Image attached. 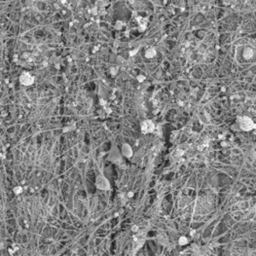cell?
<instances>
[{"label": "cell", "mask_w": 256, "mask_h": 256, "mask_svg": "<svg viewBox=\"0 0 256 256\" xmlns=\"http://www.w3.org/2000/svg\"><path fill=\"white\" fill-rule=\"evenodd\" d=\"M188 243V240L186 239L185 237H181L179 239V244H181V246H184V244H187Z\"/></svg>", "instance_id": "obj_6"}, {"label": "cell", "mask_w": 256, "mask_h": 256, "mask_svg": "<svg viewBox=\"0 0 256 256\" xmlns=\"http://www.w3.org/2000/svg\"><path fill=\"white\" fill-rule=\"evenodd\" d=\"M155 56V51L154 50H149L146 52V57H153Z\"/></svg>", "instance_id": "obj_7"}, {"label": "cell", "mask_w": 256, "mask_h": 256, "mask_svg": "<svg viewBox=\"0 0 256 256\" xmlns=\"http://www.w3.org/2000/svg\"><path fill=\"white\" fill-rule=\"evenodd\" d=\"M97 179H99L100 181H102V183L99 182V181H96V185H97V187H99V189H108L109 184H108V182H107V180H106L105 177H103V176H99Z\"/></svg>", "instance_id": "obj_4"}, {"label": "cell", "mask_w": 256, "mask_h": 256, "mask_svg": "<svg viewBox=\"0 0 256 256\" xmlns=\"http://www.w3.org/2000/svg\"><path fill=\"white\" fill-rule=\"evenodd\" d=\"M138 228L136 226H133V227H132V231H138Z\"/></svg>", "instance_id": "obj_9"}, {"label": "cell", "mask_w": 256, "mask_h": 256, "mask_svg": "<svg viewBox=\"0 0 256 256\" xmlns=\"http://www.w3.org/2000/svg\"><path fill=\"white\" fill-rule=\"evenodd\" d=\"M123 153L126 155V156L127 157H131L132 156V149H131V147H129L128 144H125L124 145V147H123Z\"/></svg>", "instance_id": "obj_5"}, {"label": "cell", "mask_w": 256, "mask_h": 256, "mask_svg": "<svg viewBox=\"0 0 256 256\" xmlns=\"http://www.w3.org/2000/svg\"><path fill=\"white\" fill-rule=\"evenodd\" d=\"M21 191H23V188H21V187H16V188L14 189V192H15L17 195L21 194Z\"/></svg>", "instance_id": "obj_8"}, {"label": "cell", "mask_w": 256, "mask_h": 256, "mask_svg": "<svg viewBox=\"0 0 256 256\" xmlns=\"http://www.w3.org/2000/svg\"><path fill=\"white\" fill-rule=\"evenodd\" d=\"M155 129V125L153 124V122H151L149 120L144 121L142 125H141V132L143 133H149V132H153Z\"/></svg>", "instance_id": "obj_2"}, {"label": "cell", "mask_w": 256, "mask_h": 256, "mask_svg": "<svg viewBox=\"0 0 256 256\" xmlns=\"http://www.w3.org/2000/svg\"><path fill=\"white\" fill-rule=\"evenodd\" d=\"M21 83L24 85H30L33 82V77H31L29 73H24L21 76Z\"/></svg>", "instance_id": "obj_3"}, {"label": "cell", "mask_w": 256, "mask_h": 256, "mask_svg": "<svg viewBox=\"0 0 256 256\" xmlns=\"http://www.w3.org/2000/svg\"><path fill=\"white\" fill-rule=\"evenodd\" d=\"M129 197H132V193H129Z\"/></svg>", "instance_id": "obj_10"}, {"label": "cell", "mask_w": 256, "mask_h": 256, "mask_svg": "<svg viewBox=\"0 0 256 256\" xmlns=\"http://www.w3.org/2000/svg\"><path fill=\"white\" fill-rule=\"evenodd\" d=\"M239 121H240V124H241L240 125L241 128L244 129V131H249V129H252L253 128H255V125L253 124V122H252L249 118L241 117L239 119Z\"/></svg>", "instance_id": "obj_1"}]
</instances>
